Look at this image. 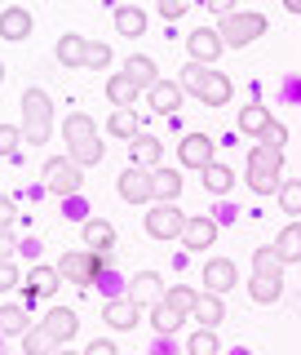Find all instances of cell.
<instances>
[{
    "mask_svg": "<svg viewBox=\"0 0 301 355\" xmlns=\"http://www.w3.org/2000/svg\"><path fill=\"white\" fill-rule=\"evenodd\" d=\"M182 89L191 98H199L204 107H226L230 98H235L230 76L226 71H213V67H204V62H186L182 67Z\"/></svg>",
    "mask_w": 301,
    "mask_h": 355,
    "instance_id": "obj_1",
    "label": "cell"
},
{
    "mask_svg": "<svg viewBox=\"0 0 301 355\" xmlns=\"http://www.w3.org/2000/svg\"><path fill=\"white\" fill-rule=\"evenodd\" d=\"M116 266V253L111 249H75V253H62V262H58V271H62V280L66 284H98L102 275Z\"/></svg>",
    "mask_w": 301,
    "mask_h": 355,
    "instance_id": "obj_2",
    "label": "cell"
},
{
    "mask_svg": "<svg viewBox=\"0 0 301 355\" xmlns=\"http://www.w3.org/2000/svg\"><path fill=\"white\" fill-rule=\"evenodd\" d=\"M280 173H284V151H271V147L257 142V147L248 151V178H244V182H248L257 196H275L284 187Z\"/></svg>",
    "mask_w": 301,
    "mask_h": 355,
    "instance_id": "obj_3",
    "label": "cell"
},
{
    "mask_svg": "<svg viewBox=\"0 0 301 355\" xmlns=\"http://www.w3.org/2000/svg\"><path fill=\"white\" fill-rule=\"evenodd\" d=\"M49 129H53V103L44 89H27L22 94V138L31 147H44L49 142Z\"/></svg>",
    "mask_w": 301,
    "mask_h": 355,
    "instance_id": "obj_4",
    "label": "cell"
},
{
    "mask_svg": "<svg viewBox=\"0 0 301 355\" xmlns=\"http://www.w3.org/2000/svg\"><path fill=\"white\" fill-rule=\"evenodd\" d=\"M221 40H226V49H244V44H253V40H262L266 36V14H257V9H235V14H226L221 18Z\"/></svg>",
    "mask_w": 301,
    "mask_h": 355,
    "instance_id": "obj_5",
    "label": "cell"
},
{
    "mask_svg": "<svg viewBox=\"0 0 301 355\" xmlns=\"http://www.w3.org/2000/svg\"><path fill=\"white\" fill-rule=\"evenodd\" d=\"M44 187H49L53 196L71 200V196H80V187H84V169L71 155H53V160H44Z\"/></svg>",
    "mask_w": 301,
    "mask_h": 355,
    "instance_id": "obj_6",
    "label": "cell"
},
{
    "mask_svg": "<svg viewBox=\"0 0 301 355\" xmlns=\"http://www.w3.org/2000/svg\"><path fill=\"white\" fill-rule=\"evenodd\" d=\"M186 218H191V214H182V209H177V200H173V205H151V214H147V236H151V240H182Z\"/></svg>",
    "mask_w": 301,
    "mask_h": 355,
    "instance_id": "obj_7",
    "label": "cell"
},
{
    "mask_svg": "<svg viewBox=\"0 0 301 355\" xmlns=\"http://www.w3.org/2000/svg\"><path fill=\"white\" fill-rule=\"evenodd\" d=\"M213 151H217V142L208 138V133H186V138L177 142V160H182L186 169H199V173H204L208 164L217 160Z\"/></svg>",
    "mask_w": 301,
    "mask_h": 355,
    "instance_id": "obj_8",
    "label": "cell"
},
{
    "mask_svg": "<svg viewBox=\"0 0 301 355\" xmlns=\"http://www.w3.org/2000/svg\"><path fill=\"white\" fill-rule=\"evenodd\" d=\"M186 49H191V62L213 67V62L221 58V49H226V40H221L217 27H195L191 36H186Z\"/></svg>",
    "mask_w": 301,
    "mask_h": 355,
    "instance_id": "obj_9",
    "label": "cell"
},
{
    "mask_svg": "<svg viewBox=\"0 0 301 355\" xmlns=\"http://www.w3.org/2000/svg\"><path fill=\"white\" fill-rule=\"evenodd\" d=\"M120 196H125L129 205H155V191H151V169H138V164H129V169L120 173Z\"/></svg>",
    "mask_w": 301,
    "mask_h": 355,
    "instance_id": "obj_10",
    "label": "cell"
},
{
    "mask_svg": "<svg viewBox=\"0 0 301 355\" xmlns=\"http://www.w3.org/2000/svg\"><path fill=\"white\" fill-rule=\"evenodd\" d=\"M239 284V266L230 258H208L204 262V293H230Z\"/></svg>",
    "mask_w": 301,
    "mask_h": 355,
    "instance_id": "obj_11",
    "label": "cell"
},
{
    "mask_svg": "<svg viewBox=\"0 0 301 355\" xmlns=\"http://www.w3.org/2000/svg\"><path fill=\"white\" fill-rule=\"evenodd\" d=\"M182 98H186L182 80H160V85H151V89H147V103H151L155 116H173V111L182 107Z\"/></svg>",
    "mask_w": 301,
    "mask_h": 355,
    "instance_id": "obj_12",
    "label": "cell"
},
{
    "mask_svg": "<svg viewBox=\"0 0 301 355\" xmlns=\"http://www.w3.org/2000/svg\"><path fill=\"white\" fill-rule=\"evenodd\" d=\"M164 293H169V288H164L160 271H138V275L129 280V297H133L138 306H155V302H160Z\"/></svg>",
    "mask_w": 301,
    "mask_h": 355,
    "instance_id": "obj_13",
    "label": "cell"
},
{
    "mask_svg": "<svg viewBox=\"0 0 301 355\" xmlns=\"http://www.w3.org/2000/svg\"><path fill=\"white\" fill-rule=\"evenodd\" d=\"M213 240H217V218H208V214L186 218V231H182L186 249H213Z\"/></svg>",
    "mask_w": 301,
    "mask_h": 355,
    "instance_id": "obj_14",
    "label": "cell"
},
{
    "mask_svg": "<svg viewBox=\"0 0 301 355\" xmlns=\"http://www.w3.org/2000/svg\"><path fill=\"white\" fill-rule=\"evenodd\" d=\"M138 311H142V306L125 293V297H111V302L102 306V320H107L116 333H129V329H138Z\"/></svg>",
    "mask_w": 301,
    "mask_h": 355,
    "instance_id": "obj_15",
    "label": "cell"
},
{
    "mask_svg": "<svg viewBox=\"0 0 301 355\" xmlns=\"http://www.w3.org/2000/svg\"><path fill=\"white\" fill-rule=\"evenodd\" d=\"M62 284L66 280H62L58 266H31V275H27V284H22V288H27V297H53Z\"/></svg>",
    "mask_w": 301,
    "mask_h": 355,
    "instance_id": "obj_16",
    "label": "cell"
},
{
    "mask_svg": "<svg viewBox=\"0 0 301 355\" xmlns=\"http://www.w3.org/2000/svg\"><path fill=\"white\" fill-rule=\"evenodd\" d=\"M275 125V116H271V107H262V103H248V107H239V133L244 138H266V129Z\"/></svg>",
    "mask_w": 301,
    "mask_h": 355,
    "instance_id": "obj_17",
    "label": "cell"
},
{
    "mask_svg": "<svg viewBox=\"0 0 301 355\" xmlns=\"http://www.w3.org/2000/svg\"><path fill=\"white\" fill-rule=\"evenodd\" d=\"M164 155V142L151 138V133H138V138L129 142V164H138V169H155Z\"/></svg>",
    "mask_w": 301,
    "mask_h": 355,
    "instance_id": "obj_18",
    "label": "cell"
},
{
    "mask_svg": "<svg viewBox=\"0 0 301 355\" xmlns=\"http://www.w3.org/2000/svg\"><path fill=\"white\" fill-rule=\"evenodd\" d=\"M138 94H142V85L133 80L129 71L107 76V98H111V107H138Z\"/></svg>",
    "mask_w": 301,
    "mask_h": 355,
    "instance_id": "obj_19",
    "label": "cell"
},
{
    "mask_svg": "<svg viewBox=\"0 0 301 355\" xmlns=\"http://www.w3.org/2000/svg\"><path fill=\"white\" fill-rule=\"evenodd\" d=\"M0 36H5V40H27L31 36V14L22 5L0 9Z\"/></svg>",
    "mask_w": 301,
    "mask_h": 355,
    "instance_id": "obj_20",
    "label": "cell"
},
{
    "mask_svg": "<svg viewBox=\"0 0 301 355\" xmlns=\"http://www.w3.org/2000/svg\"><path fill=\"white\" fill-rule=\"evenodd\" d=\"M40 324H44V329H49V333H53V338H58V347H66V342H71V338H75V329H80V320H75V311H66V306H53V311H49V315H44V320H40Z\"/></svg>",
    "mask_w": 301,
    "mask_h": 355,
    "instance_id": "obj_21",
    "label": "cell"
},
{
    "mask_svg": "<svg viewBox=\"0 0 301 355\" xmlns=\"http://www.w3.org/2000/svg\"><path fill=\"white\" fill-rule=\"evenodd\" d=\"M151 191H155V205H173L182 196V173L177 169H151Z\"/></svg>",
    "mask_w": 301,
    "mask_h": 355,
    "instance_id": "obj_22",
    "label": "cell"
},
{
    "mask_svg": "<svg viewBox=\"0 0 301 355\" xmlns=\"http://www.w3.org/2000/svg\"><path fill=\"white\" fill-rule=\"evenodd\" d=\"M53 53H58V62L66 67V71H75V67H84V58H89V40H84V36H75V31H66Z\"/></svg>",
    "mask_w": 301,
    "mask_h": 355,
    "instance_id": "obj_23",
    "label": "cell"
},
{
    "mask_svg": "<svg viewBox=\"0 0 301 355\" xmlns=\"http://www.w3.org/2000/svg\"><path fill=\"white\" fill-rule=\"evenodd\" d=\"M191 320H199V329H217L221 320H226V302H221V293H199Z\"/></svg>",
    "mask_w": 301,
    "mask_h": 355,
    "instance_id": "obj_24",
    "label": "cell"
},
{
    "mask_svg": "<svg viewBox=\"0 0 301 355\" xmlns=\"http://www.w3.org/2000/svg\"><path fill=\"white\" fill-rule=\"evenodd\" d=\"M62 138H66V147H75V142H89V138H98V125H93V116H84V111H71V116L62 120Z\"/></svg>",
    "mask_w": 301,
    "mask_h": 355,
    "instance_id": "obj_25",
    "label": "cell"
},
{
    "mask_svg": "<svg viewBox=\"0 0 301 355\" xmlns=\"http://www.w3.org/2000/svg\"><path fill=\"white\" fill-rule=\"evenodd\" d=\"M27 329H31V315H27V306H18V302L0 306V338H22Z\"/></svg>",
    "mask_w": 301,
    "mask_h": 355,
    "instance_id": "obj_26",
    "label": "cell"
},
{
    "mask_svg": "<svg viewBox=\"0 0 301 355\" xmlns=\"http://www.w3.org/2000/svg\"><path fill=\"white\" fill-rule=\"evenodd\" d=\"M182 320H186V315H182V311H177L173 302H164V297L151 306V324H155V333H160V338L177 333V329H182Z\"/></svg>",
    "mask_w": 301,
    "mask_h": 355,
    "instance_id": "obj_27",
    "label": "cell"
},
{
    "mask_svg": "<svg viewBox=\"0 0 301 355\" xmlns=\"http://www.w3.org/2000/svg\"><path fill=\"white\" fill-rule=\"evenodd\" d=\"M53 351H58V338H53L44 324H31L22 333V355H53Z\"/></svg>",
    "mask_w": 301,
    "mask_h": 355,
    "instance_id": "obj_28",
    "label": "cell"
},
{
    "mask_svg": "<svg viewBox=\"0 0 301 355\" xmlns=\"http://www.w3.org/2000/svg\"><path fill=\"white\" fill-rule=\"evenodd\" d=\"M84 249H116V227L107 218H89L84 222Z\"/></svg>",
    "mask_w": 301,
    "mask_h": 355,
    "instance_id": "obj_29",
    "label": "cell"
},
{
    "mask_svg": "<svg viewBox=\"0 0 301 355\" xmlns=\"http://www.w3.org/2000/svg\"><path fill=\"white\" fill-rule=\"evenodd\" d=\"M253 275H275V280H284V258L275 244H262V249H253Z\"/></svg>",
    "mask_w": 301,
    "mask_h": 355,
    "instance_id": "obj_30",
    "label": "cell"
},
{
    "mask_svg": "<svg viewBox=\"0 0 301 355\" xmlns=\"http://www.w3.org/2000/svg\"><path fill=\"white\" fill-rule=\"evenodd\" d=\"M125 71L142 85V94H147L151 85H160V67H155V58H147V53H133V58L125 62Z\"/></svg>",
    "mask_w": 301,
    "mask_h": 355,
    "instance_id": "obj_31",
    "label": "cell"
},
{
    "mask_svg": "<svg viewBox=\"0 0 301 355\" xmlns=\"http://www.w3.org/2000/svg\"><path fill=\"white\" fill-rule=\"evenodd\" d=\"M280 293H284V280H275V275H253V280H248V297L257 306L280 302Z\"/></svg>",
    "mask_w": 301,
    "mask_h": 355,
    "instance_id": "obj_32",
    "label": "cell"
},
{
    "mask_svg": "<svg viewBox=\"0 0 301 355\" xmlns=\"http://www.w3.org/2000/svg\"><path fill=\"white\" fill-rule=\"evenodd\" d=\"M107 133H111V138H138V116H133V107H116V111H111V120H107Z\"/></svg>",
    "mask_w": 301,
    "mask_h": 355,
    "instance_id": "obj_33",
    "label": "cell"
},
{
    "mask_svg": "<svg viewBox=\"0 0 301 355\" xmlns=\"http://www.w3.org/2000/svg\"><path fill=\"white\" fill-rule=\"evenodd\" d=\"M116 31L120 36H142V31H147V14H142L138 5H120L116 9Z\"/></svg>",
    "mask_w": 301,
    "mask_h": 355,
    "instance_id": "obj_34",
    "label": "cell"
},
{
    "mask_svg": "<svg viewBox=\"0 0 301 355\" xmlns=\"http://www.w3.org/2000/svg\"><path fill=\"white\" fill-rule=\"evenodd\" d=\"M275 249H280L284 266L288 262H301V222H288V227L280 231V244H275Z\"/></svg>",
    "mask_w": 301,
    "mask_h": 355,
    "instance_id": "obj_35",
    "label": "cell"
},
{
    "mask_svg": "<svg viewBox=\"0 0 301 355\" xmlns=\"http://www.w3.org/2000/svg\"><path fill=\"white\" fill-rule=\"evenodd\" d=\"M230 187H235V173H230L226 164H217V160H213V164L204 169V191H208V196H226Z\"/></svg>",
    "mask_w": 301,
    "mask_h": 355,
    "instance_id": "obj_36",
    "label": "cell"
},
{
    "mask_svg": "<svg viewBox=\"0 0 301 355\" xmlns=\"http://www.w3.org/2000/svg\"><path fill=\"white\" fill-rule=\"evenodd\" d=\"M66 155H71L80 169H89V164H102L107 147H102V138H89V142H75V147H66Z\"/></svg>",
    "mask_w": 301,
    "mask_h": 355,
    "instance_id": "obj_37",
    "label": "cell"
},
{
    "mask_svg": "<svg viewBox=\"0 0 301 355\" xmlns=\"http://www.w3.org/2000/svg\"><path fill=\"white\" fill-rule=\"evenodd\" d=\"M186 355H221V342L213 329H195L191 342H186Z\"/></svg>",
    "mask_w": 301,
    "mask_h": 355,
    "instance_id": "obj_38",
    "label": "cell"
},
{
    "mask_svg": "<svg viewBox=\"0 0 301 355\" xmlns=\"http://www.w3.org/2000/svg\"><path fill=\"white\" fill-rule=\"evenodd\" d=\"M164 302H173V306H177V311H182V315H186V320H191V315H195V302H199V293H195V288H191V284H173V288H169V293H164Z\"/></svg>",
    "mask_w": 301,
    "mask_h": 355,
    "instance_id": "obj_39",
    "label": "cell"
},
{
    "mask_svg": "<svg viewBox=\"0 0 301 355\" xmlns=\"http://www.w3.org/2000/svg\"><path fill=\"white\" fill-rule=\"evenodd\" d=\"M22 125H0V160H14L18 147H22Z\"/></svg>",
    "mask_w": 301,
    "mask_h": 355,
    "instance_id": "obj_40",
    "label": "cell"
},
{
    "mask_svg": "<svg viewBox=\"0 0 301 355\" xmlns=\"http://www.w3.org/2000/svg\"><path fill=\"white\" fill-rule=\"evenodd\" d=\"M280 209L284 214H301V178H288L280 187Z\"/></svg>",
    "mask_w": 301,
    "mask_h": 355,
    "instance_id": "obj_41",
    "label": "cell"
},
{
    "mask_svg": "<svg viewBox=\"0 0 301 355\" xmlns=\"http://www.w3.org/2000/svg\"><path fill=\"white\" fill-rule=\"evenodd\" d=\"M89 71H107L111 67V44H98V40H89V58H84Z\"/></svg>",
    "mask_w": 301,
    "mask_h": 355,
    "instance_id": "obj_42",
    "label": "cell"
},
{
    "mask_svg": "<svg viewBox=\"0 0 301 355\" xmlns=\"http://www.w3.org/2000/svg\"><path fill=\"white\" fill-rule=\"evenodd\" d=\"M284 142H288V129L275 120L271 129H266V138H262V147H271V151H284Z\"/></svg>",
    "mask_w": 301,
    "mask_h": 355,
    "instance_id": "obj_43",
    "label": "cell"
},
{
    "mask_svg": "<svg viewBox=\"0 0 301 355\" xmlns=\"http://www.w3.org/2000/svg\"><path fill=\"white\" fill-rule=\"evenodd\" d=\"M186 9H191V0H160V14L169 18V22H173V18H182Z\"/></svg>",
    "mask_w": 301,
    "mask_h": 355,
    "instance_id": "obj_44",
    "label": "cell"
},
{
    "mask_svg": "<svg viewBox=\"0 0 301 355\" xmlns=\"http://www.w3.org/2000/svg\"><path fill=\"white\" fill-rule=\"evenodd\" d=\"M18 218V209H14V200L9 196H0V231H9V222Z\"/></svg>",
    "mask_w": 301,
    "mask_h": 355,
    "instance_id": "obj_45",
    "label": "cell"
},
{
    "mask_svg": "<svg viewBox=\"0 0 301 355\" xmlns=\"http://www.w3.org/2000/svg\"><path fill=\"white\" fill-rule=\"evenodd\" d=\"M18 284V266L14 262H0V293H5V288H14Z\"/></svg>",
    "mask_w": 301,
    "mask_h": 355,
    "instance_id": "obj_46",
    "label": "cell"
},
{
    "mask_svg": "<svg viewBox=\"0 0 301 355\" xmlns=\"http://www.w3.org/2000/svg\"><path fill=\"white\" fill-rule=\"evenodd\" d=\"M84 355H120V351H116V342L98 338V342H89V347H84Z\"/></svg>",
    "mask_w": 301,
    "mask_h": 355,
    "instance_id": "obj_47",
    "label": "cell"
},
{
    "mask_svg": "<svg viewBox=\"0 0 301 355\" xmlns=\"http://www.w3.org/2000/svg\"><path fill=\"white\" fill-rule=\"evenodd\" d=\"M9 258H14V236L0 231V262H9Z\"/></svg>",
    "mask_w": 301,
    "mask_h": 355,
    "instance_id": "obj_48",
    "label": "cell"
},
{
    "mask_svg": "<svg viewBox=\"0 0 301 355\" xmlns=\"http://www.w3.org/2000/svg\"><path fill=\"white\" fill-rule=\"evenodd\" d=\"M208 9H213V14H221V18H226V14H235V0H208Z\"/></svg>",
    "mask_w": 301,
    "mask_h": 355,
    "instance_id": "obj_49",
    "label": "cell"
},
{
    "mask_svg": "<svg viewBox=\"0 0 301 355\" xmlns=\"http://www.w3.org/2000/svg\"><path fill=\"white\" fill-rule=\"evenodd\" d=\"M284 9L288 14H301V0H284Z\"/></svg>",
    "mask_w": 301,
    "mask_h": 355,
    "instance_id": "obj_50",
    "label": "cell"
},
{
    "mask_svg": "<svg viewBox=\"0 0 301 355\" xmlns=\"http://www.w3.org/2000/svg\"><path fill=\"white\" fill-rule=\"evenodd\" d=\"M53 355H75V351H62V347H58V351H53Z\"/></svg>",
    "mask_w": 301,
    "mask_h": 355,
    "instance_id": "obj_51",
    "label": "cell"
},
{
    "mask_svg": "<svg viewBox=\"0 0 301 355\" xmlns=\"http://www.w3.org/2000/svg\"><path fill=\"white\" fill-rule=\"evenodd\" d=\"M0 80H5V62H0Z\"/></svg>",
    "mask_w": 301,
    "mask_h": 355,
    "instance_id": "obj_52",
    "label": "cell"
}]
</instances>
